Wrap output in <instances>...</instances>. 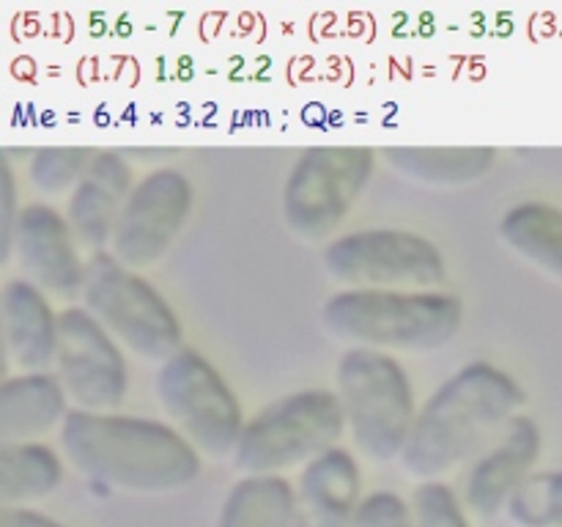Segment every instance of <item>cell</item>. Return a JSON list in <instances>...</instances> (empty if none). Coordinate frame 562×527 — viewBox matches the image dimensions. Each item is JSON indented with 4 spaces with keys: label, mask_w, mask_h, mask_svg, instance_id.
<instances>
[{
    "label": "cell",
    "mask_w": 562,
    "mask_h": 527,
    "mask_svg": "<svg viewBox=\"0 0 562 527\" xmlns=\"http://www.w3.org/2000/svg\"><path fill=\"white\" fill-rule=\"evenodd\" d=\"M376 173L371 146H311L283 184V220L300 239L322 242L349 217Z\"/></svg>",
    "instance_id": "cell-7"
},
{
    "label": "cell",
    "mask_w": 562,
    "mask_h": 527,
    "mask_svg": "<svg viewBox=\"0 0 562 527\" xmlns=\"http://www.w3.org/2000/svg\"><path fill=\"white\" fill-rule=\"evenodd\" d=\"M195 190L187 173L154 168L137 179L115 223L110 253L132 269L157 264L190 220Z\"/></svg>",
    "instance_id": "cell-11"
},
{
    "label": "cell",
    "mask_w": 562,
    "mask_h": 527,
    "mask_svg": "<svg viewBox=\"0 0 562 527\" xmlns=\"http://www.w3.org/2000/svg\"><path fill=\"white\" fill-rule=\"evenodd\" d=\"M11 256L31 283L44 294L82 296L88 261L80 256V242L71 231L69 220L44 201L25 203L16 220Z\"/></svg>",
    "instance_id": "cell-12"
},
{
    "label": "cell",
    "mask_w": 562,
    "mask_h": 527,
    "mask_svg": "<svg viewBox=\"0 0 562 527\" xmlns=\"http://www.w3.org/2000/svg\"><path fill=\"white\" fill-rule=\"evenodd\" d=\"M69 395L58 373L25 371L0 384V437L3 442H33L69 415Z\"/></svg>",
    "instance_id": "cell-17"
},
{
    "label": "cell",
    "mask_w": 562,
    "mask_h": 527,
    "mask_svg": "<svg viewBox=\"0 0 562 527\" xmlns=\"http://www.w3.org/2000/svg\"><path fill=\"white\" fill-rule=\"evenodd\" d=\"M351 527H412V505L401 494L379 489L362 497Z\"/></svg>",
    "instance_id": "cell-25"
},
{
    "label": "cell",
    "mask_w": 562,
    "mask_h": 527,
    "mask_svg": "<svg viewBox=\"0 0 562 527\" xmlns=\"http://www.w3.org/2000/svg\"><path fill=\"white\" fill-rule=\"evenodd\" d=\"M505 511L519 527H562V470L532 472Z\"/></svg>",
    "instance_id": "cell-23"
},
{
    "label": "cell",
    "mask_w": 562,
    "mask_h": 527,
    "mask_svg": "<svg viewBox=\"0 0 562 527\" xmlns=\"http://www.w3.org/2000/svg\"><path fill=\"white\" fill-rule=\"evenodd\" d=\"M82 302L124 349L143 360L165 362L184 349V329L170 302L110 250L88 258Z\"/></svg>",
    "instance_id": "cell-6"
},
{
    "label": "cell",
    "mask_w": 562,
    "mask_h": 527,
    "mask_svg": "<svg viewBox=\"0 0 562 527\" xmlns=\"http://www.w3.org/2000/svg\"><path fill=\"white\" fill-rule=\"evenodd\" d=\"M60 448L88 481L121 492H179L201 475V450L154 417L71 410L60 423Z\"/></svg>",
    "instance_id": "cell-1"
},
{
    "label": "cell",
    "mask_w": 562,
    "mask_h": 527,
    "mask_svg": "<svg viewBox=\"0 0 562 527\" xmlns=\"http://www.w3.org/2000/svg\"><path fill=\"white\" fill-rule=\"evenodd\" d=\"M346 428L349 423L338 393L324 388L296 390L261 406L245 423L231 459L245 475H280L338 448Z\"/></svg>",
    "instance_id": "cell-5"
},
{
    "label": "cell",
    "mask_w": 562,
    "mask_h": 527,
    "mask_svg": "<svg viewBox=\"0 0 562 527\" xmlns=\"http://www.w3.org/2000/svg\"><path fill=\"white\" fill-rule=\"evenodd\" d=\"M55 373L75 410L113 412L130 393V362L119 340L86 305H69L58 316Z\"/></svg>",
    "instance_id": "cell-10"
},
{
    "label": "cell",
    "mask_w": 562,
    "mask_h": 527,
    "mask_svg": "<svg viewBox=\"0 0 562 527\" xmlns=\"http://www.w3.org/2000/svg\"><path fill=\"white\" fill-rule=\"evenodd\" d=\"M362 475L351 450L333 448L307 461L294 489V527H351L360 511Z\"/></svg>",
    "instance_id": "cell-15"
},
{
    "label": "cell",
    "mask_w": 562,
    "mask_h": 527,
    "mask_svg": "<svg viewBox=\"0 0 562 527\" xmlns=\"http://www.w3.org/2000/svg\"><path fill=\"white\" fill-rule=\"evenodd\" d=\"M412 527H470L459 494L442 481H423L412 492Z\"/></svg>",
    "instance_id": "cell-24"
},
{
    "label": "cell",
    "mask_w": 562,
    "mask_h": 527,
    "mask_svg": "<svg viewBox=\"0 0 562 527\" xmlns=\"http://www.w3.org/2000/svg\"><path fill=\"white\" fill-rule=\"evenodd\" d=\"M338 395L357 450L373 464L404 456L417 421L406 368L393 355L349 346L338 360Z\"/></svg>",
    "instance_id": "cell-4"
},
{
    "label": "cell",
    "mask_w": 562,
    "mask_h": 527,
    "mask_svg": "<svg viewBox=\"0 0 562 527\" xmlns=\"http://www.w3.org/2000/svg\"><path fill=\"white\" fill-rule=\"evenodd\" d=\"M541 428L530 415H516L499 431L492 448L472 464L467 475L464 503L477 516H494L508 508L521 483L532 475L538 456H541Z\"/></svg>",
    "instance_id": "cell-13"
},
{
    "label": "cell",
    "mask_w": 562,
    "mask_h": 527,
    "mask_svg": "<svg viewBox=\"0 0 562 527\" xmlns=\"http://www.w3.org/2000/svg\"><path fill=\"white\" fill-rule=\"evenodd\" d=\"M324 269L351 289L426 291L448 274L442 250L423 234L406 228L351 231L329 242L322 253Z\"/></svg>",
    "instance_id": "cell-9"
},
{
    "label": "cell",
    "mask_w": 562,
    "mask_h": 527,
    "mask_svg": "<svg viewBox=\"0 0 562 527\" xmlns=\"http://www.w3.org/2000/svg\"><path fill=\"white\" fill-rule=\"evenodd\" d=\"M499 239L541 272L562 283V209L547 201H521L499 217Z\"/></svg>",
    "instance_id": "cell-19"
},
{
    "label": "cell",
    "mask_w": 562,
    "mask_h": 527,
    "mask_svg": "<svg viewBox=\"0 0 562 527\" xmlns=\"http://www.w3.org/2000/svg\"><path fill=\"white\" fill-rule=\"evenodd\" d=\"M294 505L283 475H245L225 494L217 527H294Z\"/></svg>",
    "instance_id": "cell-21"
},
{
    "label": "cell",
    "mask_w": 562,
    "mask_h": 527,
    "mask_svg": "<svg viewBox=\"0 0 562 527\" xmlns=\"http://www.w3.org/2000/svg\"><path fill=\"white\" fill-rule=\"evenodd\" d=\"M135 184L137 181L130 159L121 152L108 148V152H97L91 168L69 192L66 220L75 231L77 242L86 250H91V256L110 247L121 209H124Z\"/></svg>",
    "instance_id": "cell-14"
},
{
    "label": "cell",
    "mask_w": 562,
    "mask_h": 527,
    "mask_svg": "<svg viewBox=\"0 0 562 527\" xmlns=\"http://www.w3.org/2000/svg\"><path fill=\"white\" fill-rule=\"evenodd\" d=\"M58 316L47 294L27 278H11L0 294L3 344L11 362L25 371H47L58 357Z\"/></svg>",
    "instance_id": "cell-16"
},
{
    "label": "cell",
    "mask_w": 562,
    "mask_h": 527,
    "mask_svg": "<svg viewBox=\"0 0 562 527\" xmlns=\"http://www.w3.org/2000/svg\"><path fill=\"white\" fill-rule=\"evenodd\" d=\"M0 527H64L60 522L38 514L33 508H20V505H3L0 511Z\"/></svg>",
    "instance_id": "cell-27"
},
{
    "label": "cell",
    "mask_w": 562,
    "mask_h": 527,
    "mask_svg": "<svg viewBox=\"0 0 562 527\" xmlns=\"http://www.w3.org/2000/svg\"><path fill=\"white\" fill-rule=\"evenodd\" d=\"M382 154L401 176L431 187L472 184L497 162L494 146H384Z\"/></svg>",
    "instance_id": "cell-18"
},
{
    "label": "cell",
    "mask_w": 562,
    "mask_h": 527,
    "mask_svg": "<svg viewBox=\"0 0 562 527\" xmlns=\"http://www.w3.org/2000/svg\"><path fill=\"white\" fill-rule=\"evenodd\" d=\"M157 395L162 410L201 453L234 456L245 431V412L223 373L198 349L176 351L159 366Z\"/></svg>",
    "instance_id": "cell-8"
},
{
    "label": "cell",
    "mask_w": 562,
    "mask_h": 527,
    "mask_svg": "<svg viewBox=\"0 0 562 527\" xmlns=\"http://www.w3.org/2000/svg\"><path fill=\"white\" fill-rule=\"evenodd\" d=\"M97 148L88 146H44L31 154L27 179L44 195H64L77 187V181L91 168Z\"/></svg>",
    "instance_id": "cell-22"
},
{
    "label": "cell",
    "mask_w": 562,
    "mask_h": 527,
    "mask_svg": "<svg viewBox=\"0 0 562 527\" xmlns=\"http://www.w3.org/2000/svg\"><path fill=\"white\" fill-rule=\"evenodd\" d=\"M333 338L379 351L442 349L464 324V302L439 289H344L322 307Z\"/></svg>",
    "instance_id": "cell-3"
},
{
    "label": "cell",
    "mask_w": 562,
    "mask_h": 527,
    "mask_svg": "<svg viewBox=\"0 0 562 527\" xmlns=\"http://www.w3.org/2000/svg\"><path fill=\"white\" fill-rule=\"evenodd\" d=\"M20 201H16V179L14 168H11L9 154L3 157V168H0V247H3V261L11 258V242H14L16 220H20Z\"/></svg>",
    "instance_id": "cell-26"
},
{
    "label": "cell",
    "mask_w": 562,
    "mask_h": 527,
    "mask_svg": "<svg viewBox=\"0 0 562 527\" xmlns=\"http://www.w3.org/2000/svg\"><path fill=\"white\" fill-rule=\"evenodd\" d=\"M64 459L47 442H0V500L20 505L47 497L60 486Z\"/></svg>",
    "instance_id": "cell-20"
},
{
    "label": "cell",
    "mask_w": 562,
    "mask_h": 527,
    "mask_svg": "<svg viewBox=\"0 0 562 527\" xmlns=\"http://www.w3.org/2000/svg\"><path fill=\"white\" fill-rule=\"evenodd\" d=\"M525 401V390L505 368L483 360L459 368L420 406L401 464L420 481H439L508 426Z\"/></svg>",
    "instance_id": "cell-2"
}]
</instances>
